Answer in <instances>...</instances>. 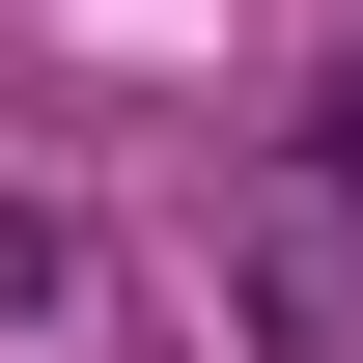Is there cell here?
<instances>
[{
	"label": "cell",
	"instance_id": "cell-2",
	"mask_svg": "<svg viewBox=\"0 0 363 363\" xmlns=\"http://www.w3.org/2000/svg\"><path fill=\"white\" fill-rule=\"evenodd\" d=\"M335 196H363V56H335Z\"/></svg>",
	"mask_w": 363,
	"mask_h": 363
},
{
	"label": "cell",
	"instance_id": "cell-1",
	"mask_svg": "<svg viewBox=\"0 0 363 363\" xmlns=\"http://www.w3.org/2000/svg\"><path fill=\"white\" fill-rule=\"evenodd\" d=\"M0 308H84V224L56 196H0Z\"/></svg>",
	"mask_w": 363,
	"mask_h": 363
}]
</instances>
